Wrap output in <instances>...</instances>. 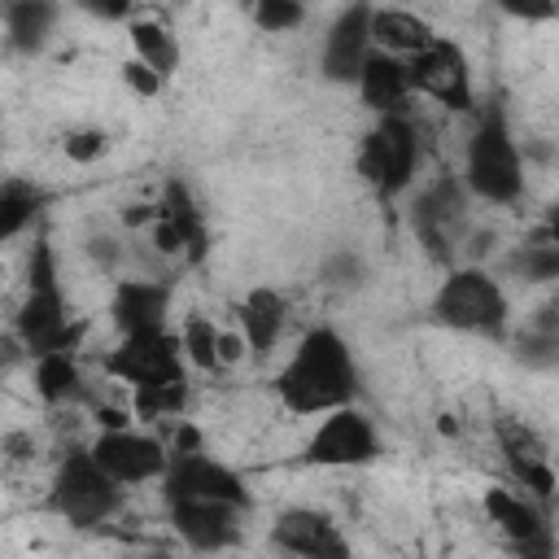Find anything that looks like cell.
<instances>
[{"instance_id": "obj_1", "label": "cell", "mask_w": 559, "mask_h": 559, "mask_svg": "<svg viewBox=\"0 0 559 559\" xmlns=\"http://www.w3.org/2000/svg\"><path fill=\"white\" fill-rule=\"evenodd\" d=\"M271 393L288 415L323 419L332 411L358 406L362 367H358L349 341L332 323H314V328L301 332V341L293 345L288 362L275 371Z\"/></svg>"}, {"instance_id": "obj_2", "label": "cell", "mask_w": 559, "mask_h": 559, "mask_svg": "<svg viewBox=\"0 0 559 559\" xmlns=\"http://www.w3.org/2000/svg\"><path fill=\"white\" fill-rule=\"evenodd\" d=\"M9 328L26 345L31 362L48 358V354H66V349L79 354V345L87 336V323L70 314V301H66V288H61V271H57V249H52V240L44 231L26 249V288H22V301H17Z\"/></svg>"}, {"instance_id": "obj_3", "label": "cell", "mask_w": 559, "mask_h": 559, "mask_svg": "<svg viewBox=\"0 0 559 559\" xmlns=\"http://www.w3.org/2000/svg\"><path fill=\"white\" fill-rule=\"evenodd\" d=\"M428 323L507 345L511 341V297L489 266L459 262L441 275L437 293L428 297Z\"/></svg>"}, {"instance_id": "obj_4", "label": "cell", "mask_w": 559, "mask_h": 559, "mask_svg": "<svg viewBox=\"0 0 559 559\" xmlns=\"http://www.w3.org/2000/svg\"><path fill=\"white\" fill-rule=\"evenodd\" d=\"M463 183L485 205H515L524 197V153L511 131L507 105L493 96L476 109L467 144H463Z\"/></svg>"}, {"instance_id": "obj_5", "label": "cell", "mask_w": 559, "mask_h": 559, "mask_svg": "<svg viewBox=\"0 0 559 559\" xmlns=\"http://www.w3.org/2000/svg\"><path fill=\"white\" fill-rule=\"evenodd\" d=\"M122 507H127V489L92 459L87 445H70L57 459L44 493V511L57 515L66 528H79V533L105 528Z\"/></svg>"}, {"instance_id": "obj_6", "label": "cell", "mask_w": 559, "mask_h": 559, "mask_svg": "<svg viewBox=\"0 0 559 559\" xmlns=\"http://www.w3.org/2000/svg\"><path fill=\"white\" fill-rule=\"evenodd\" d=\"M419 162H424V144H419V127L411 114L371 118V127L362 131V140L354 148V170L367 183V192L380 201L411 192Z\"/></svg>"}, {"instance_id": "obj_7", "label": "cell", "mask_w": 559, "mask_h": 559, "mask_svg": "<svg viewBox=\"0 0 559 559\" xmlns=\"http://www.w3.org/2000/svg\"><path fill=\"white\" fill-rule=\"evenodd\" d=\"M467 201H472V192H467L463 175H437L411 201V231L428 249V258L441 262L445 271L459 266L454 258L467 249V236H472Z\"/></svg>"}, {"instance_id": "obj_8", "label": "cell", "mask_w": 559, "mask_h": 559, "mask_svg": "<svg viewBox=\"0 0 559 559\" xmlns=\"http://www.w3.org/2000/svg\"><path fill=\"white\" fill-rule=\"evenodd\" d=\"M157 258H179L183 266H201L210 258V223L183 175H166L157 188V223L148 227Z\"/></svg>"}, {"instance_id": "obj_9", "label": "cell", "mask_w": 559, "mask_h": 559, "mask_svg": "<svg viewBox=\"0 0 559 559\" xmlns=\"http://www.w3.org/2000/svg\"><path fill=\"white\" fill-rule=\"evenodd\" d=\"M105 376L135 389H162L188 380V358L179 345V332H144V336H118V345L100 358Z\"/></svg>"}, {"instance_id": "obj_10", "label": "cell", "mask_w": 559, "mask_h": 559, "mask_svg": "<svg viewBox=\"0 0 559 559\" xmlns=\"http://www.w3.org/2000/svg\"><path fill=\"white\" fill-rule=\"evenodd\" d=\"M380 459V432L362 406L332 411L301 441V467H367Z\"/></svg>"}, {"instance_id": "obj_11", "label": "cell", "mask_w": 559, "mask_h": 559, "mask_svg": "<svg viewBox=\"0 0 559 559\" xmlns=\"http://www.w3.org/2000/svg\"><path fill=\"white\" fill-rule=\"evenodd\" d=\"M162 502H227L249 511L253 493L231 463L214 459L210 450H192V454H170V467L162 476Z\"/></svg>"}, {"instance_id": "obj_12", "label": "cell", "mask_w": 559, "mask_h": 559, "mask_svg": "<svg viewBox=\"0 0 559 559\" xmlns=\"http://www.w3.org/2000/svg\"><path fill=\"white\" fill-rule=\"evenodd\" d=\"M411 66V87L415 96H428L437 100L441 109L450 114H472L476 118V79H472V61L463 52L459 39L450 35H437L419 57L406 61Z\"/></svg>"}, {"instance_id": "obj_13", "label": "cell", "mask_w": 559, "mask_h": 559, "mask_svg": "<svg viewBox=\"0 0 559 559\" xmlns=\"http://www.w3.org/2000/svg\"><path fill=\"white\" fill-rule=\"evenodd\" d=\"M87 450H92V459H96L122 489L148 485V480L162 485V476H166V467H170V445H166L162 437L144 432V428L96 432V437L87 441Z\"/></svg>"}, {"instance_id": "obj_14", "label": "cell", "mask_w": 559, "mask_h": 559, "mask_svg": "<svg viewBox=\"0 0 559 559\" xmlns=\"http://www.w3.org/2000/svg\"><path fill=\"white\" fill-rule=\"evenodd\" d=\"M371 13H376V4L354 0V4H345L332 17V26L323 35V48H319V79L323 83H332V87H358V74L367 66L371 48H376V39H371Z\"/></svg>"}, {"instance_id": "obj_15", "label": "cell", "mask_w": 559, "mask_h": 559, "mask_svg": "<svg viewBox=\"0 0 559 559\" xmlns=\"http://www.w3.org/2000/svg\"><path fill=\"white\" fill-rule=\"evenodd\" d=\"M266 542L288 555V559H354L349 550V537L341 533V524L319 511V507H284L271 528H266Z\"/></svg>"}, {"instance_id": "obj_16", "label": "cell", "mask_w": 559, "mask_h": 559, "mask_svg": "<svg viewBox=\"0 0 559 559\" xmlns=\"http://www.w3.org/2000/svg\"><path fill=\"white\" fill-rule=\"evenodd\" d=\"M493 441H498V454H502L511 480L520 485V493H528V498H537L546 507L555 498V489H559V476L550 467L546 441L515 415H498L493 419Z\"/></svg>"}, {"instance_id": "obj_17", "label": "cell", "mask_w": 559, "mask_h": 559, "mask_svg": "<svg viewBox=\"0 0 559 559\" xmlns=\"http://www.w3.org/2000/svg\"><path fill=\"white\" fill-rule=\"evenodd\" d=\"M245 515L249 511L227 502H166V524L192 555H223L240 546Z\"/></svg>"}, {"instance_id": "obj_18", "label": "cell", "mask_w": 559, "mask_h": 559, "mask_svg": "<svg viewBox=\"0 0 559 559\" xmlns=\"http://www.w3.org/2000/svg\"><path fill=\"white\" fill-rule=\"evenodd\" d=\"M170 297H175V288L157 275H122L109 288V323L118 328V336L166 332Z\"/></svg>"}, {"instance_id": "obj_19", "label": "cell", "mask_w": 559, "mask_h": 559, "mask_svg": "<svg viewBox=\"0 0 559 559\" xmlns=\"http://www.w3.org/2000/svg\"><path fill=\"white\" fill-rule=\"evenodd\" d=\"M284 328H288V297L275 284H253L236 301V332L245 336L253 362H266L271 358V349L280 345Z\"/></svg>"}, {"instance_id": "obj_20", "label": "cell", "mask_w": 559, "mask_h": 559, "mask_svg": "<svg viewBox=\"0 0 559 559\" xmlns=\"http://www.w3.org/2000/svg\"><path fill=\"white\" fill-rule=\"evenodd\" d=\"M354 92H358L362 109L376 114V118H384V114H406V105H411V96H415V87H411V66H406L402 57L384 52V48H371V57H367V66H362Z\"/></svg>"}, {"instance_id": "obj_21", "label": "cell", "mask_w": 559, "mask_h": 559, "mask_svg": "<svg viewBox=\"0 0 559 559\" xmlns=\"http://www.w3.org/2000/svg\"><path fill=\"white\" fill-rule=\"evenodd\" d=\"M480 507H485L489 524L502 533V542H507V546L533 542V537H542V533H550V528H555V524H550V515H546V507H542L537 498L520 493V489L489 485V489H485V498H480Z\"/></svg>"}, {"instance_id": "obj_22", "label": "cell", "mask_w": 559, "mask_h": 559, "mask_svg": "<svg viewBox=\"0 0 559 559\" xmlns=\"http://www.w3.org/2000/svg\"><path fill=\"white\" fill-rule=\"evenodd\" d=\"M57 17H61V9L52 0H9L0 9L9 57H39L57 31Z\"/></svg>"}, {"instance_id": "obj_23", "label": "cell", "mask_w": 559, "mask_h": 559, "mask_svg": "<svg viewBox=\"0 0 559 559\" xmlns=\"http://www.w3.org/2000/svg\"><path fill=\"white\" fill-rule=\"evenodd\" d=\"M511 358L528 371H559V301L537 306L520 332H511Z\"/></svg>"}, {"instance_id": "obj_24", "label": "cell", "mask_w": 559, "mask_h": 559, "mask_svg": "<svg viewBox=\"0 0 559 559\" xmlns=\"http://www.w3.org/2000/svg\"><path fill=\"white\" fill-rule=\"evenodd\" d=\"M498 280L507 275V280H515V284H559V253H555V245H550V236H546V227L537 223L528 236H520L507 253H502V262H498V271H493Z\"/></svg>"}, {"instance_id": "obj_25", "label": "cell", "mask_w": 559, "mask_h": 559, "mask_svg": "<svg viewBox=\"0 0 559 559\" xmlns=\"http://www.w3.org/2000/svg\"><path fill=\"white\" fill-rule=\"evenodd\" d=\"M31 367H35V397L44 406L61 411V406L92 402V384H87V376L79 367V354H70V349L66 354H48V358H35Z\"/></svg>"}, {"instance_id": "obj_26", "label": "cell", "mask_w": 559, "mask_h": 559, "mask_svg": "<svg viewBox=\"0 0 559 559\" xmlns=\"http://www.w3.org/2000/svg\"><path fill=\"white\" fill-rule=\"evenodd\" d=\"M371 39H376V48H384V52L411 61V57H419V52L437 39V31H432L428 17L389 4V9H376V13H371Z\"/></svg>"}, {"instance_id": "obj_27", "label": "cell", "mask_w": 559, "mask_h": 559, "mask_svg": "<svg viewBox=\"0 0 559 559\" xmlns=\"http://www.w3.org/2000/svg\"><path fill=\"white\" fill-rule=\"evenodd\" d=\"M48 205V192L22 175H9L0 183V240H17L22 231H31L39 223Z\"/></svg>"}, {"instance_id": "obj_28", "label": "cell", "mask_w": 559, "mask_h": 559, "mask_svg": "<svg viewBox=\"0 0 559 559\" xmlns=\"http://www.w3.org/2000/svg\"><path fill=\"white\" fill-rule=\"evenodd\" d=\"M127 39H131V57H140L148 70H157L166 83L175 79L183 52H179V39L157 22V17H135L127 26Z\"/></svg>"}, {"instance_id": "obj_29", "label": "cell", "mask_w": 559, "mask_h": 559, "mask_svg": "<svg viewBox=\"0 0 559 559\" xmlns=\"http://www.w3.org/2000/svg\"><path fill=\"white\" fill-rule=\"evenodd\" d=\"M175 332H179V345H183V358H188V367H192V371H218V367H223V358H218L223 328H218L210 314L188 310V314H183V323H179Z\"/></svg>"}, {"instance_id": "obj_30", "label": "cell", "mask_w": 559, "mask_h": 559, "mask_svg": "<svg viewBox=\"0 0 559 559\" xmlns=\"http://www.w3.org/2000/svg\"><path fill=\"white\" fill-rule=\"evenodd\" d=\"M367 280H371V266L358 249H332L319 262V284L332 293H358V288H367Z\"/></svg>"}, {"instance_id": "obj_31", "label": "cell", "mask_w": 559, "mask_h": 559, "mask_svg": "<svg viewBox=\"0 0 559 559\" xmlns=\"http://www.w3.org/2000/svg\"><path fill=\"white\" fill-rule=\"evenodd\" d=\"M249 22L262 31V35H288L306 22V9L297 0H253L249 4Z\"/></svg>"}, {"instance_id": "obj_32", "label": "cell", "mask_w": 559, "mask_h": 559, "mask_svg": "<svg viewBox=\"0 0 559 559\" xmlns=\"http://www.w3.org/2000/svg\"><path fill=\"white\" fill-rule=\"evenodd\" d=\"M61 153L74 162V166H96L105 153H109V131L105 127H70L61 135Z\"/></svg>"}, {"instance_id": "obj_33", "label": "cell", "mask_w": 559, "mask_h": 559, "mask_svg": "<svg viewBox=\"0 0 559 559\" xmlns=\"http://www.w3.org/2000/svg\"><path fill=\"white\" fill-rule=\"evenodd\" d=\"M83 249H87V258L96 262V271H105V275L122 280L118 271H122V262H127V249H122V240H118V236H109V231H87Z\"/></svg>"}, {"instance_id": "obj_34", "label": "cell", "mask_w": 559, "mask_h": 559, "mask_svg": "<svg viewBox=\"0 0 559 559\" xmlns=\"http://www.w3.org/2000/svg\"><path fill=\"white\" fill-rule=\"evenodd\" d=\"M118 70H122V83H127V87H131L135 96H144V100L162 96V87H166V79H162L157 70H148V66H144L140 57H127V61H122Z\"/></svg>"}, {"instance_id": "obj_35", "label": "cell", "mask_w": 559, "mask_h": 559, "mask_svg": "<svg viewBox=\"0 0 559 559\" xmlns=\"http://www.w3.org/2000/svg\"><path fill=\"white\" fill-rule=\"evenodd\" d=\"M507 555H511V559H559V537H555V528H550V533H542V537H533V542L507 546Z\"/></svg>"}, {"instance_id": "obj_36", "label": "cell", "mask_w": 559, "mask_h": 559, "mask_svg": "<svg viewBox=\"0 0 559 559\" xmlns=\"http://www.w3.org/2000/svg\"><path fill=\"white\" fill-rule=\"evenodd\" d=\"M4 459H9V467L35 463V441L26 432H4Z\"/></svg>"}, {"instance_id": "obj_37", "label": "cell", "mask_w": 559, "mask_h": 559, "mask_svg": "<svg viewBox=\"0 0 559 559\" xmlns=\"http://www.w3.org/2000/svg\"><path fill=\"white\" fill-rule=\"evenodd\" d=\"M245 336L240 332H223V345H218V358H223V367H231V362H240L245 358Z\"/></svg>"}, {"instance_id": "obj_38", "label": "cell", "mask_w": 559, "mask_h": 559, "mask_svg": "<svg viewBox=\"0 0 559 559\" xmlns=\"http://www.w3.org/2000/svg\"><path fill=\"white\" fill-rule=\"evenodd\" d=\"M542 227H546V236H550V245H555V253H559V205H550V210H546Z\"/></svg>"}, {"instance_id": "obj_39", "label": "cell", "mask_w": 559, "mask_h": 559, "mask_svg": "<svg viewBox=\"0 0 559 559\" xmlns=\"http://www.w3.org/2000/svg\"><path fill=\"white\" fill-rule=\"evenodd\" d=\"M415 559H428V555H415Z\"/></svg>"}]
</instances>
